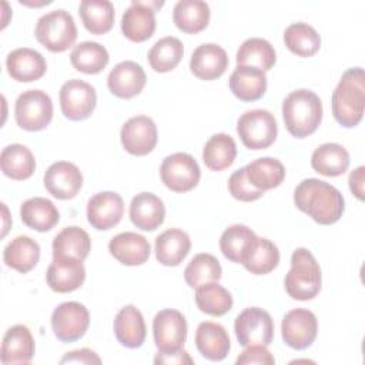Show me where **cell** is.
<instances>
[{
  "instance_id": "1",
  "label": "cell",
  "mask_w": 365,
  "mask_h": 365,
  "mask_svg": "<svg viewBox=\"0 0 365 365\" xmlns=\"http://www.w3.org/2000/svg\"><path fill=\"white\" fill-rule=\"evenodd\" d=\"M294 204L299 211L322 225L336 222L345 210L339 190L318 178H307L297 185Z\"/></svg>"
},
{
  "instance_id": "2",
  "label": "cell",
  "mask_w": 365,
  "mask_h": 365,
  "mask_svg": "<svg viewBox=\"0 0 365 365\" xmlns=\"http://www.w3.org/2000/svg\"><path fill=\"white\" fill-rule=\"evenodd\" d=\"M332 114L345 128L358 125L365 110V74L364 68H348L338 81L331 98Z\"/></svg>"
},
{
  "instance_id": "3",
  "label": "cell",
  "mask_w": 365,
  "mask_h": 365,
  "mask_svg": "<svg viewBox=\"0 0 365 365\" xmlns=\"http://www.w3.org/2000/svg\"><path fill=\"white\" fill-rule=\"evenodd\" d=\"M282 118L291 135L305 138L321 124L322 101L311 90H295L289 93L282 103Z\"/></svg>"
},
{
  "instance_id": "4",
  "label": "cell",
  "mask_w": 365,
  "mask_h": 365,
  "mask_svg": "<svg viewBox=\"0 0 365 365\" xmlns=\"http://www.w3.org/2000/svg\"><path fill=\"white\" fill-rule=\"evenodd\" d=\"M321 268L307 248H297L291 255V268L285 275L287 294L298 301H308L321 291Z\"/></svg>"
},
{
  "instance_id": "5",
  "label": "cell",
  "mask_w": 365,
  "mask_h": 365,
  "mask_svg": "<svg viewBox=\"0 0 365 365\" xmlns=\"http://www.w3.org/2000/svg\"><path fill=\"white\" fill-rule=\"evenodd\" d=\"M34 36L47 50L63 53L74 44L77 38V27L68 11L57 9L46 13L37 20Z\"/></svg>"
},
{
  "instance_id": "6",
  "label": "cell",
  "mask_w": 365,
  "mask_h": 365,
  "mask_svg": "<svg viewBox=\"0 0 365 365\" xmlns=\"http://www.w3.org/2000/svg\"><path fill=\"white\" fill-rule=\"evenodd\" d=\"M237 133L242 144L250 150L268 148L277 138L278 125L268 110H248L237 121Z\"/></svg>"
},
{
  "instance_id": "7",
  "label": "cell",
  "mask_w": 365,
  "mask_h": 365,
  "mask_svg": "<svg viewBox=\"0 0 365 365\" xmlns=\"http://www.w3.org/2000/svg\"><path fill=\"white\" fill-rule=\"evenodd\" d=\"M14 117L17 125L26 131L44 130L53 118L50 96L41 90L23 91L16 100Z\"/></svg>"
},
{
  "instance_id": "8",
  "label": "cell",
  "mask_w": 365,
  "mask_h": 365,
  "mask_svg": "<svg viewBox=\"0 0 365 365\" xmlns=\"http://www.w3.org/2000/svg\"><path fill=\"white\" fill-rule=\"evenodd\" d=\"M234 331L241 346H268L274 338V321L265 309L250 307L235 318Z\"/></svg>"
},
{
  "instance_id": "9",
  "label": "cell",
  "mask_w": 365,
  "mask_h": 365,
  "mask_svg": "<svg viewBox=\"0 0 365 365\" xmlns=\"http://www.w3.org/2000/svg\"><path fill=\"white\" fill-rule=\"evenodd\" d=\"M160 177L164 185L171 191L187 192L198 184L201 170L192 155L187 153H174L163 160Z\"/></svg>"
},
{
  "instance_id": "10",
  "label": "cell",
  "mask_w": 365,
  "mask_h": 365,
  "mask_svg": "<svg viewBox=\"0 0 365 365\" xmlns=\"http://www.w3.org/2000/svg\"><path fill=\"white\" fill-rule=\"evenodd\" d=\"M153 336L160 354L182 349L187 339L185 317L171 308L158 311L153 319Z\"/></svg>"
},
{
  "instance_id": "11",
  "label": "cell",
  "mask_w": 365,
  "mask_h": 365,
  "mask_svg": "<svg viewBox=\"0 0 365 365\" xmlns=\"http://www.w3.org/2000/svg\"><path fill=\"white\" fill-rule=\"evenodd\" d=\"M90 325V314L87 308L77 301H67L51 314V329L61 342H74L84 336Z\"/></svg>"
},
{
  "instance_id": "12",
  "label": "cell",
  "mask_w": 365,
  "mask_h": 365,
  "mask_svg": "<svg viewBox=\"0 0 365 365\" xmlns=\"http://www.w3.org/2000/svg\"><path fill=\"white\" fill-rule=\"evenodd\" d=\"M58 98L61 113L73 121L88 118L97 104L96 88L78 78L66 81L60 88Z\"/></svg>"
},
{
  "instance_id": "13",
  "label": "cell",
  "mask_w": 365,
  "mask_h": 365,
  "mask_svg": "<svg viewBox=\"0 0 365 365\" xmlns=\"http://www.w3.org/2000/svg\"><path fill=\"white\" fill-rule=\"evenodd\" d=\"M284 342L297 351L307 349L312 345L318 332V319L315 314L305 308L291 309L281 322Z\"/></svg>"
},
{
  "instance_id": "14",
  "label": "cell",
  "mask_w": 365,
  "mask_h": 365,
  "mask_svg": "<svg viewBox=\"0 0 365 365\" xmlns=\"http://www.w3.org/2000/svg\"><path fill=\"white\" fill-rule=\"evenodd\" d=\"M163 1L133 0L121 17L123 34L135 43L148 40L155 31V10Z\"/></svg>"
},
{
  "instance_id": "15",
  "label": "cell",
  "mask_w": 365,
  "mask_h": 365,
  "mask_svg": "<svg viewBox=\"0 0 365 365\" xmlns=\"http://www.w3.org/2000/svg\"><path fill=\"white\" fill-rule=\"evenodd\" d=\"M120 140L127 153L147 155L155 148L158 140L157 125L148 115L131 117L123 124Z\"/></svg>"
},
{
  "instance_id": "16",
  "label": "cell",
  "mask_w": 365,
  "mask_h": 365,
  "mask_svg": "<svg viewBox=\"0 0 365 365\" xmlns=\"http://www.w3.org/2000/svg\"><path fill=\"white\" fill-rule=\"evenodd\" d=\"M43 182L53 197L58 200H71L81 190L83 174L76 164L57 161L47 168Z\"/></svg>"
},
{
  "instance_id": "17",
  "label": "cell",
  "mask_w": 365,
  "mask_h": 365,
  "mask_svg": "<svg viewBox=\"0 0 365 365\" xmlns=\"http://www.w3.org/2000/svg\"><path fill=\"white\" fill-rule=\"evenodd\" d=\"M124 214V202L120 194L103 191L94 194L87 202V220L98 231L115 227Z\"/></svg>"
},
{
  "instance_id": "18",
  "label": "cell",
  "mask_w": 365,
  "mask_h": 365,
  "mask_svg": "<svg viewBox=\"0 0 365 365\" xmlns=\"http://www.w3.org/2000/svg\"><path fill=\"white\" fill-rule=\"evenodd\" d=\"M227 67V51L215 43H204L191 54L190 70L200 80H215L225 73Z\"/></svg>"
},
{
  "instance_id": "19",
  "label": "cell",
  "mask_w": 365,
  "mask_h": 365,
  "mask_svg": "<svg viewBox=\"0 0 365 365\" xmlns=\"http://www.w3.org/2000/svg\"><path fill=\"white\" fill-rule=\"evenodd\" d=\"M147 76L144 68L131 60L114 66L107 77L108 90L120 98H133L140 94L145 86Z\"/></svg>"
},
{
  "instance_id": "20",
  "label": "cell",
  "mask_w": 365,
  "mask_h": 365,
  "mask_svg": "<svg viewBox=\"0 0 365 365\" xmlns=\"http://www.w3.org/2000/svg\"><path fill=\"white\" fill-rule=\"evenodd\" d=\"M48 287L60 294L78 289L86 279L83 261L76 258H53L46 272Z\"/></svg>"
},
{
  "instance_id": "21",
  "label": "cell",
  "mask_w": 365,
  "mask_h": 365,
  "mask_svg": "<svg viewBox=\"0 0 365 365\" xmlns=\"http://www.w3.org/2000/svg\"><path fill=\"white\" fill-rule=\"evenodd\" d=\"M34 351L36 345L30 329L17 324L10 327L3 336L0 359L4 365L29 364L34 356Z\"/></svg>"
},
{
  "instance_id": "22",
  "label": "cell",
  "mask_w": 365,
  "mask_h": 365,
  "mask_svg": "<svg viewBox=\"0 0 365 365\" xmlns=\"http://www.w3.org/2000/svg\"><path fill=\"white\" fill-rule=\"evenodd\" d=\"M6 67L13 80L30 83L46 74L47 63L38 51L29 47H20L7 54Z\"/></svg>"
},
{
  "instance_id": "23",
  "label": "cell",
  "mask_w": 365,
  "mask_h": 365,
  "mask_svg": "<svg viewBox=\"0 0 365 365\" xmlns=\"http://www.w3.org/2000/svg\"><path fill=\"white\" fill-rule=\"evenodd\" d=\"M108 251L118 262L134 267L147 262L151 247L144 235L133 231H125L117 234L110 240Z\"/></svg>"
},
{
  "instance_id": "24",
  "label": "cell",
  "mask_w": 365,
  "mask_h": 365,
  "mask_svg": "<svg viewBox=\"0 0 365 365\" xmlns=\"http://www.w3.org/2000/svg\"><path fill=\"white\" fill-rule=\"evenodd\" d=\"M113 329L117 341L125 348H140L147 335L144 317L134 305L123 307L114 318Z\"/></svg>"
},
{
  "instance_id": "25",
  "label": "cell",
  "mask_w": 365,
  "mask_h": 365,
  "mask_svg": "<svg viewBox=\"0 0 365 365\" xmlns=\"http://www.w3.org/2000/svg\"><path fill=\"white\" fill-rule=\"evenodd\" d=\"M165 217V207L160 197L153 192H140L130 202V220L143 231H154Z\"/></svg>"
},
{
  "instance_id": "26",
  "label": "cell",
  "mask_w": 365,
  "mask_h": 365,
  "mask_svg": "<svg viewBox=\"0 0 365 365\" xmlns=\"http://www.w3.org/2000/svg\"><path fill=\"white\" fill-rule=\"evenodd\" d=\"M195 346L210 361H222L231 348L230 336L221 324L204 321L195 331Z\"/></svg>"
},
{
  "instance_id": "27",
  "label": "cell",
  "mask_w": 365,
  "mask_h": 365,
  "mask_svg": "<svg viewBox=\"0 0 365 365\" xmlns=\"http://www.w3.org/2000/svg\"><path fill=\"white\" fill-rule=\"evenodd\" d=\"M279 262V251L278 247L269 241L268 238L255 235L241 259V264L247 271L254 275H265L277 268Z\"/></svg>"
},
{
  "instance_id": "28",
  "label": "cell",
  "mask_w": 365,
  "mask_h": 365,
  "mask_svg": "<svg viewBox=\"0 0 365 365\" xmlns=\"http://www.w3.org/2000/svg\"><path fill=\"white\" fill-rule=\"evenodd\" d=\"M191 250L190 235L180 228H170L155 238V258L165 267H177Z\"/></svg>"
},
{
  "instance_id": "29",
  "label": "cell",
  "mask_w": 365,
  "mask_h": 365,
  "mask_svg": "<svg viewBox=\"0 0 365 365\" xmlns=\"http://www.w3.org/2000/svg\"><path fill=\"white\" fill-rule=\"evenodd\" d=\"M230 90L242 101L259 100L267 91L265 71L255 67L237 66L230 77Z\"/></svg>"
},
{
  "instance_id": "30",
  "label": "cell",
  "mask_w": 365,
  "mask_h": 365,
  "mask_svg": "<svg viewBox=\"0 0 365 365\" xmlns=\"http://www.w3.org/2000/svg\"><path fill=\"white\" fill-rule=\"evenodd\" d=\"M349 153L338 143H325L311 155V167L325 177L342 175L349 167Z\"/></svg>"
},
{
  "instance_id": "31",
  "label": "cell",
  "mask_w": 365,
  "mask_h": 365,
  "mask_svg": "<svg viewBox=\"0 0 365 365\" xmlns=\"http://www.w3.org/2000/svg\"><path fill=\"white\" fill-rule=\"evenodd\" d=\"M20 217L29 228L46 232L58 222L60 212L50 200L44 197H33L21 204Z\"/></svg>"
},
{
  "instance_id": "32",
  "label": "cell",
  "mask_w": 365,
  "mask_h": 365,
  "mask_svg": "<svg viewBox=\"0 0 365 365\" xmlns=\"http://www.w3.org/2000/svg\"><path fill=\"white\" fill-rule=\"evenodd\" d=\"M90 250V235L77 225L63 228L53 240V258H76L84 261Z\"/></svg>"
},
{
  "instance_id": "33",
  "label": "cell",
  "mask_w": 365,
  "mask_h": 365,
  "mask_svg": "<svg viewBox=\"0 0 365 365\" xmlns=\"http://www.w3.org/2000/svg\"><path fill=\"white\" fill-rule=\"evenodd\" d=\"M40 258V245L27 235L13 238L3 251V261L9 268L21 274L31 271Z\"/></svg>"
},
{
  "instance_id": "34",
  "label": "cell",
  "mask_w": 365,
  "mask_h": 365,
  "mask_svg": "<svg viewBox=\"0 0 365 365\" xmlns=\"http://www.w3.org/2000/svg\"><path fill=\"white\" fill-rule=\"evenodd\" d=\"M210 6L201 0H180L173 10V20L178 30L195 34L204 30L210 21Z\"/></svg>"
},
{
  "instance_id": "35",
  "label": "cell",
  "mask_w": 365,
  "mask_h": 365,
  "mask_svg": "<svg viewBox=\"0 0 365 365\" xmlns=\"http://www.w3.org/2000/svg\"><path fill=\"white\" fill-rule=\"evenodd\" d=\"M0 167L3 174L9 178L23 181L33 175L36 170V158L26 145L10 144L1 150Z\"/></svg>"
},
{
  "instance_id": "36",
  "label": "cell",
  "mask_w": 365,
  "mask_h": 365,
  "mask_svg": "<svg viewBox=\"0 0 365 365\" xmlns=\"http://www.w3.org/2000/svg\"><path fill=\"white\" fill-rule=\"evenodd\" d=\"M245 175L254 188L265 192L284 181L285 167L277 158L261 157L245 165Z\"/></svg>"
},
{
  "instance_id": "37",
  "label": "cell",
  "mask_w": 365,
  "mask_h": 365,
  "mask_svg": "<svg viewBox=\"0 0 365 365\" xmlns=\"http://www.w3.org/2000/svg\"><path fill=\"white\" fill-rule=\"evenodd\" d=\"M277 61V53L272 44L259 37L247 38L237 51V66L255 67L268 71Z\"/></svg>"
},
{
  "instance_id": "38",
  "label": "cell",
  "mask_w": 365,
  "mask_h": 365,
  "mask_svg": "<svg viewBox=\"0 0 365 365\" xmlns=\"http://www.w3.org/2000/svg\"><path fill=\"white\" fill-rule=\"evenodd\" d=\"M80 19L91 34H106L114 24V6L108 0H83L78 7Z\"/></svg>"
},
{
  "instance_id": "39",
  "label": "cell",
  "mask_w": 365,
  "mask_h": 365,
  "mask_svg": "<svg viewBox=\"0 0 365 365\" xmlns=\"http://www.w3.org/2000/svg\"><path fill=\"white\" fill-rule=\"evenodd\" d=\"M237 157V145L231 135L218 133L210 137L202 148V161L212 171L228 168Z\"/></svg>"
},
{
  "instance_id": "40",
  "label": "cell",
  "mask_w": 365,
  "mask_h": 365,
  "mask_svg": "<svg viewBox=\"0 0 365 365\" xmlns=\"http://www.w3.org/2000/svg\"><path fill=\"white\" fill-rule=\"evenodd\" d=\"M71 66L84 74H97L104 70L110 61L108 51L97 41H83L71 50Z\"/></svg>"
},
{
  "instance_id": "41",
  "label": "cell",
  "mask_w": 365,
  "mask_h": 365,
  "mask_svg": "<svg viewBox=\"0 0 365 365\" xmlns=\"http://www.w3.org/2000/svg\"><path fill=\"white\" fill-rule=\"evenodd\" d=\"M284 43L291 53L299 57H311L319 50L321 37L312 26L304 21H298L289 24L285 29Z\"/></svg>"
},
{
  "instance_id": "42",
  "label": "cell",
  "mask_w": 365,
  "mask_h": 365,
  "mask_svg": "<svg viewBox=\"0 0 365 365\" xmlns=\"http://www.w3.org/2000/svg\"><path fill=\"white\" fill-rule=\"evenodd\" d=\"M195 304L204 314L222 317L232 308V297L218 281H212L195 288Z\"/></svg>"
},
{
  "instance_id": "43",
  "label": "cell",
  "mask_w": 365,
  "mask_h": 365,
  "mask_svg": "<svg viewBox=\"0 0 365 365\" xmlns=\"http://www.w3.org/2000/svg\"><path fill=\"white\" fill-rule=\"evenodd\" d=\"M184 54V46L180 38L167 36L154 43L148 51V63L157 73H168L174 70Z\"/></svg>"
},
{
  "instance_id": "44",
  "label": "cell",
  "mask_w": 365,
  "mask_h": 365,
  "mask_svg": "<svg viewBox=\"0 0 365 365\" xmlns=\"http://www.w3.org/2000/svg\"><path fill=\"white\" fill-rule=\"evenodd\" d=\"M222 269L220 261L207 252L197 254L184 269V279L191 288H198L202 284L218 281Z\"/></svg>"
},
{
  "instance_id": "45",
  "label": "cell",
  "mask_w": 365,
  "mask_h": 365,
  "mask_svg": "<svg viewBox=\"0 0 365 365\" xmlns=\"http://www.w3.org/2000/svg\"><path fill=\"white\" fill-rule=\"evenodd\" d=\"M254 237L255 232L247 225L234 224L228 227L220 237L221 252L227 259L241 264L244 252Z\"/></svg>"
},
{
  "instance_id": "46",
  "label": "cell",
  "mask_w": 365,
  "mask_h": 365,
  "mask_svg": "<svg viewBox=\"0 0 365 365\" xmlns=\"http://www.w3.org/2000/svg\"><path fill=\"white\" fill-rule=\"evenodd\" d=\"M228 191L235 200H240V201H244V202L255 201V200H258L264 195V191L254 188L251 185V182L248 181V178L245 175V167L238 168L237 171H234L230 175V178H228Z\"/></svg>"
},
{
  "instance_id": "47",
  "label": "cell",
  "mask_w": 365,
  "mask_h": 365,
  "mask_svg": "<svg viewBox=\"0 0 365 365\" xmlns=\"http://www.w3.org/2000/svg\"><path fill=\"white\" fill-rule=\"evenodd\" d=\"M237 365H247V364H261V365H274L275 358L264 345H250L238 355Z\"/></svg>"
},
{
  "instance_id": "48",
  "label": "cell",
  "mask_w": 365,
  "mask_h": 365,
  "mask_svg": "<svg viewBox=\"0 0 365 365\" xmlns=\"http://www.w3.org/2000/svg\"><path fill=\"white\" fill-rule=\"evenodd\" d=\"M101 364L100 356L88 349V348H81V349H76L71 352H67L61 359L60 364Z\"/></svg>"
},
{
  "instance_id": "49",
  "label": "cell",
  "mask_w": 365,
  "mask_h": 365,
  "mask_svg": "<svg viewBox=\"0 0 365 365\" xmlns=\"http://www.w3.org/2000/svg\"><path fill=\"white\" fill-rule=\"evenodd\" d=\"M364 181H365V167L359 165L349 174V190L358 198L364 200Z\"/></svg>"
},
{
  "instance_id": "50",
  "label": "cell",
  "mask_w": 365,
  "mask_h": 365,
  "mask_svg": "<svg viewBox=\"0 0 365 365\" xmlns=\"http://www.w3.org/2000/svg\"><path fill=\"white\" fill-rule=\"evenodd\" d=\"M154 364H194L192 358L188 355V352L182 348L177 352L171 354H157L154 358Z\"/></svg>"
}]
</instances>
